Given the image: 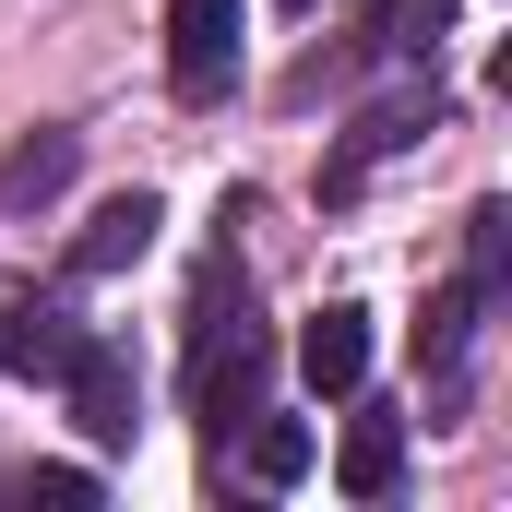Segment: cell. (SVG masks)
Returning <instances> with one entry per match:
<instances>
[{
	"label": "cell",
	"instance_id": "6da1fadb",
	"mask_svg": "<svg viewBox=\"0 0 512 512\" xmlns=\"http://www.w3.org/2000/svg\"><path fill=\"white\" fill-rule=\"evenodd\" d=\"M262 310H251V274H239V251L203 262V286H191V417L215 429V453L239 441L262 417Z\"/></svg>",
	"mask_w": 512,
	"mask_h": 512
},
{
	"label": "cell",
	"instance_id": "7a4b0ae2",
	"mask_svg": "<svg viewBox=\"0 0 512 512\" xmlns=\"http://www.w3.org/2000/svg\"><path fill=\"white\" fill-rule=\"evenodd\" d=\"M167 84L179 108H215L239 84V0H167Z\"/></svg>",
	"mask_w": 512,
	"mask_h": 512
},
{
	"label": "cell",
	"instance_id": "3957f363",
	"mask_svg": "<svg viewBox=\"0 0 512 512\" xmlns=\"http://www.w3.org/2000/svg\"><path fill=\"white\" fill-rule=\"evenodd\" d=\"M429 120H441V96H429V84H393L382 108H358L346 143H334V167H322V203H358V179H370L382 155H405V143H429Z\"/></svg>",
	"mask_w": 512,
	"mask_h": 512
},
{
	"label": "cell",
	"instance_id": "277c9868",
	"mask_svg": "<svg viewBox=\"0 0 512 512\" xmlns=\"http://www.w3.org/2000/svg\"><path fill=\"white\" fill-rule=\"evenodd\" d=\"M60 393H72V429H84V441H108V453L143 429V382H131V358L108 346V334H84V346H72Z\"/></svg>",
	"mask_w": 512,
	"mask_h": 512
},
{
	"label": "cell",
	"instance_id": "5b68a950",
	"mask_svg": "<svg viewBox=\"0 0 512 512\" xmlns=\"http://www.w3.org/2000/svg\"><path fill=\"white\" fill-rule=\"evenodd\" d=\"M477 310H489V286H441L429 310H417V358H429V393L441 405H465V358H477Z\"/></svg>",
	"mask_w": 512,
	"mask_h": 512
},
{
	"label": "cell",
	"instance_id": "8992f818",
	"mask_svg": "<svg viewBox=\"0 0 512 512\" xmlns=\"http://www.w3.org/2000/svg\"><path fill=\"white\" fill-rule=\"evenodd\" d=\"M72 167H84V131H72V120H36L12 155H0V215H36V203H60V191H72Z\"/></svg>",
	"mask_w": 512,
	"mask_h": 512
},
{
	"label": "cell",
	"instance_id": "52a82bcc",
	"mask_svg": "<svg viewBox=\"0 0 512 512\" xmlns=\"http://www.w3.org/2000/svg\"><path fill=\"white\" fill-rule=\"evenodd\" d=\"M72 346H84L72 298H12V310H0V370H24V382H60V370H72Z\"/></svg>",
	"mask_w": 512,
	"mask_h": 512
},
{
	"label": "cell",
	"instance_id": "ba28073f",
	"mask_svg": "<svg viewBox=\"0 0 512 512\" xmlns=\"http://www.w3.org/2000/svg\"><path fill=\"white\" fill-rule=\"evenodd\" d=\"M155 227H167V215H155V191H120V203H96V227L72 239V274H84V286H96V274H131V262L155 251Z\"/></svg>",
	"mask_w": 512,
	"mask_h": 512
},
{
	"label": "cell",
	"instance_id": "9c48e42d",
	"mask_svg": "<svg viewBox=\"0 0 512 512\" xmlns=\"http://www.w3.org/2000/svg\"><path fill=\"white\" fill-rule=\"evenodd\" d=\"M298 382H310V393H358V382H370V310L334 298V310L298 334Z\"/></svg>",
	"mask_w": 512,
	"mask_h": 512
},
{
	"label": "cell",
	"instance_id": "30bf717a",
	"mask_svg": "<svg viewBox=\"0 0 512 512\" xmlns=\"http://www.w3.org/2000/svg\"><path fill=\"white\" fill-rule=\"evenodd\" d=\"M393 477H405V429H393V417H358L346 453H334V489H346V501H382Z\"/></svg>",
	"mask_w": 512,
	"mask_h": 512
},
{
	"label": "cell",
	"instance_id": "8fae6325",
	"mask_svg": "<svg viewBox=\"0 0 512 512\" xmlns=\"http://www.w3.org/2000/svg\"><path fill=\"white\" fill-rule=\"evenodd\" d=\"M453 24V0H382L358 36H370V60H429V36Z\"/></svg>",
	"mask_w": 512,
	"mask_h": 512
},
{
	"label": "cell",
	"instance_id": "7c38bea8",
	"mask_svg": "<svg viewBox=\"0 0 512 512\" xmlns=\"http://www.w3.org/2000/svg\"><path fill=\"white\" fill-rule=\"evenodd\" d=\"M501 262H512V215H501V203H477V215H465V286L501 298Z\"/></svg>",
	"mask_w": 512,
	"mask_h": 512
},
{
	"label": "cell",
	"instance_id": "4fadbf2b",
	"mask_svg": "<svg viewBox=\"0 0 512 512\" xmlns=\"http://www.w3.org/2000/svg\"><path fill=\"white\" fill-rule=\"evenodd\" d=\"M251 477H262V489L310 477V429H298V417H274V429H251Z\"/></svg>",
	"mask_w": 512,
	"mask_h": 512
},
{
	"label": "cell",
	"instance_id": "5bb4252c",
	"mask_svg": "<svg viewBox=\"0 0 512 512\" xmlns=\"http://www.w3.org/2000/svg\"><path fill=\"white\" fill-rule=\"evenodd\" d=\"M24 501H48V512H96V477H84V465H36V477H24Z\"/></svg>",
	"mask_w": 512,
	"mask_h": 512
}]
</instances>
